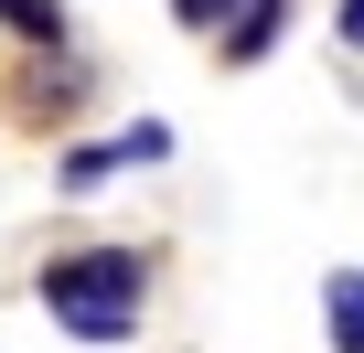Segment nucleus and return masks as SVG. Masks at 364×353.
Returning a JSON list of instances; mask_svg holds the SVG:
<instances>
[{
	"instance_id": "obj_4",
	"label": "nucleus",
	"mask_w": 364,
	"mask_h": 353,
	"mask_svg": "<svg viewBox=\"0 0 364 353\" xmlns=\"http://www.w3.org/2000/svg\"><path fill=\"white\" fill-rule=\"evenodd\" d=\"M321 310H332V353H364V268H332Z\"/></svg>"
},
{
	"instance_id": "obj_3",
	"label": "nucleus",
	"mask_w": 364,
	"mask_h": 353,
	"mask_svg": "<svg viewBox=\"0 0 364 353\" xmlns=\"http://www.w3.org/2000/svg\"><path fill=\"white\" fill-rule=\"evenodd\" d=\"M279 33H289V0H247V11H236V22L215 33V54H225V65H257V54L279 43Z\"/></svg>"
},
{
	"instance_id": "obj_7",
	"label": "nucleus",
	"mask_w": 364,
	"mask_h": 353,
	"mask_svg": "<svg viewBox=\"0 0 364 353\" xmlns=\"http://www.w3.org/2000/svg\"><path fill=\"white\" fill-rule=\"evenodd\" d=\"M332 33H343V43H364V0H343V11H332Z\"/></svg>"
},
{
	"instance_id": "obj_5",
	"label": "nucleus",
	"mask_w": 364,
	"mask_h": 353,
	"mask_svg": "<svg viewBox=\"0 0 364 353\" xmlns=\"http://www.w3.org/2000/svg\"><path fill=\"white\" fill-rule=\"evenodd\" d=\"M0 22L22 43H65V0H0Z\"/></svg>"
},
{
	"instance_id": "obj_1",
	"label": "nucleus",
	"mask_w": 364,
	"mask_h": 353,
	"mask_svg": "<svg viewBox=\"0 0 364 353\" xmlns=\"http://www.w3.org/2000/svg\"><path fill=\"white\" fill-rule=\"evenodd\" d=\"M33 300H43L54 332H75V342H129L139 310H150V257H139V246H75V257H54V268L33 278Z\"/></svg>"
},
{
	"instance_id": "obj_6",
	"label": "nucleus",
	"mask_w": 364,
	"mask_h": 353,
	"mask_svg": "<svg viewBox=\"0 0 364 353\" xmlns=\"http://www.w3.org/2000/svg\"><path fill=\"white\" fill-rule=\"evenodd\" d=\"M236 11H247V0H171V22H182V33H225Z\"/></svg>"
},
{
	"instance_id": "obj_2",
	"label": "nucleus",
	"mask_w": 364,
	"mask_h": 353,
	"mask_svg": "<svg viewBox=\"0 0 364 353\" xmlns=\"http://www.w3.org/2000/svg\"><path fill=\"white\" fill-rule=\"evenodd\" d=\"M150 161H171V129H161V118H129V129L75 139V150L54 161V193H107L118 171H150Z\"/></svg>"
}]
</instances>
